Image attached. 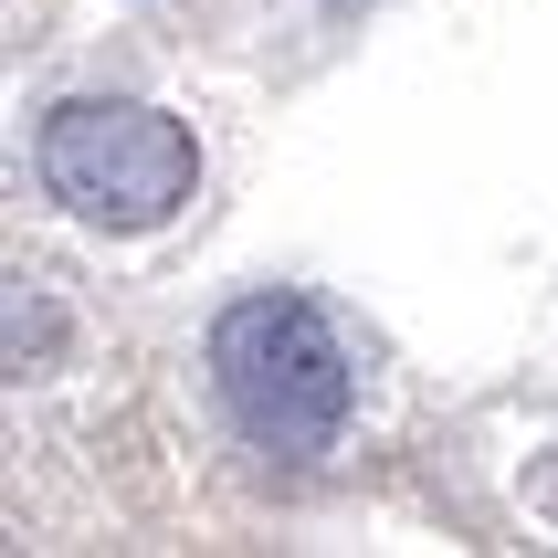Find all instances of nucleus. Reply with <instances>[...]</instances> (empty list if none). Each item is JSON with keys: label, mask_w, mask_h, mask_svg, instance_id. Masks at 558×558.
I'll list each match as a JSON object with an SVG mask.
<instances>
[{"label": "nucleus", "mask_w": 558, "mask_h": 558, "mask_svg": "<svg viewBox=\"0 0 558 558\" xmlns=\"http://www.w3.org/2000/svg\"><path fill=\"white\" fill-rule=\"evenodd\" d=\"M211 390L232 411V433L275 464H316L338 453L348 411H359V369H348V338L327 327L316 295L295 284H253L211 316Z\"/></svg>", "instance_id": "1"}, {"label": "nucleus", "mask_w": 558, "mask_h": 558, "mask_svg": "<svg viewBox=\"0 0 558 558\" xmlns=\"http://www.w3.org/2000/svg\"><path fill=\"white\" fill-rule=\"evenodd\" d=\"M32 180L95 232H158L201 190V137L148 95H63L32 137Z\"/></svg>", "instance_id": "2"}]
</instances>
